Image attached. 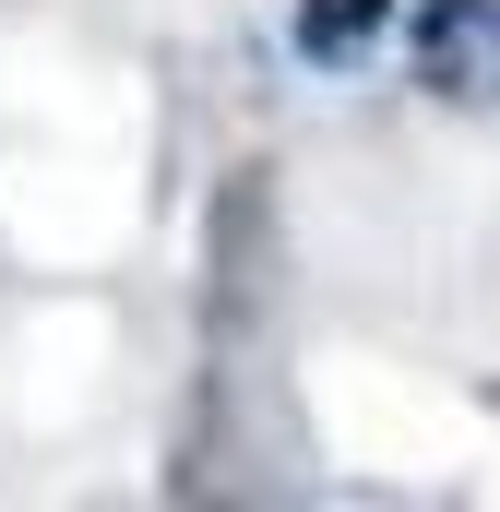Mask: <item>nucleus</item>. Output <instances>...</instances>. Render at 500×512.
<instances>
[{"label": "nucleus", "instance_id": "1", "mask_svg": "<svg viewBox=\"0 0 500 512\" xmlns=\"http://www.w3.org/2000/svg\"><path fill=\"white\" fill-rule=\"evenodd\" d=\"M381 24H393V0H298V48H310V60H334V72L370 48Z\"/></svg>", "mask_w": 500, "mask_h": 512}]
</instances>
